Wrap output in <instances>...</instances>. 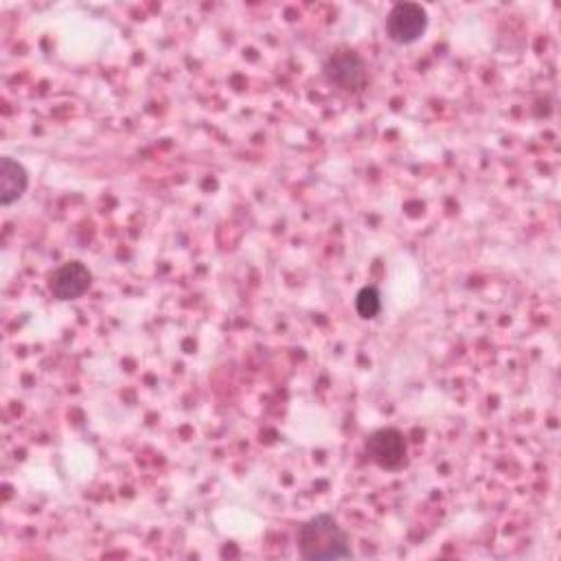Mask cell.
I'll use <instances>...</instances> for the list:
<instances>
[{
  "instance_id": "obj_1",
  "label": "cell",
  "mask_w": 561,
  "mask_h": 561,
  "mask_svg": "<svg viewBox=\"0 0 561 561\" xmlns=\"http://www.w3.org/2000/svg\"><path fill=\"white\" fill-rule=\"evenodd\" d=\"M296 546L298 554L307 561L349 559L354 554L349 533L329 513L303 522L296 533Z\"/></svg>"
},
{
  "instance_id": "obj_2",
  "label": "cell",
  "mask_w": 561,
  "mask_h": 561,
  "mask_svg": "<svg viewBox=\"0 0 561 561\" xmlns=\"http://www.w3.org/2000/svg\"><path fill=\"white\" fill-rule=\"evenodd\" d=\"M322 75L329 86L339 88L341 92L354 94L360 92L367 84V64L356 51L339 49L327 58Z\"/></svg>"
},
{
  "instance_id": "obj_3",
  "label": "cell",
  "mask_w": 561,
  "mask_h": 561,
  "mask_svg": "<svg viewBox=\"0 0 561 561\" xmlns=\"http://www.w3.org/2000/svg\"><path fill=\"white\" fill-rule=\"evenodd\" d=\"M367 457L386 472H397L408 466V443L397 428H382L365 443Z\"/></svg>"
},
{
  "instance_id": "obj_4",
  "label": "cell",
  "mask_w": 561,
  "mask_h": 561,
  "mask_svg": "<svg viewBox=\"0 0 561 561\" xmlns=\"http://www.w3.org/2000/svg\"><path fill=\"white\" fill-rule=\"evenodd\" d=\"M428 12L417 3H397L386 16V34L395 44H415L428 31Z\"/></svg>"
},
{
  "instance_id": "obj_5",
  "label": "cell",
  "mask_w": 561,
  "mask_h": 561,
  "mask_svg": "<svg viewBox=\"0 0 561 561\" xmlns=\"http://www.w3.org/2000/svg\"><path fill=\"white\" fill-rule=\"evenodd\" d=\"M92 285V272L81 262H68L60 266L51 279L49 290L58 301H77Z\"/></svg>"
},
{
  "instance_id": "obj_6",
  "label": "cell",
  "mask_w": 561,
  "mask_h": 561,
  "mask_svg": "<svg viewBox=\"0 0 561 561\" xmlns=\"http://www.w3.org/2000/svg\"><path fill=\"white\" fill-rule=\"evenodd\" d=\"M29 189V174L23 163L3 156L0 158V204L12 206Z\"/></svg>"
},
{
  "instance_id": "obj_7",
  "label": "cell",
  "mask_w": 561,
  "mask_h": 561,
  "mask_svg": "<svg viewBox=\"0 0 561 561\" xmlns=\"http://www.w3.org/2000/svg\"><path fill=\"white\" fill-rule=\"evenodd\" d=\"M356 311L365 320H373L382 311V298L375 288H362L356 296Z\"/></svg>"
}]
</instances>
